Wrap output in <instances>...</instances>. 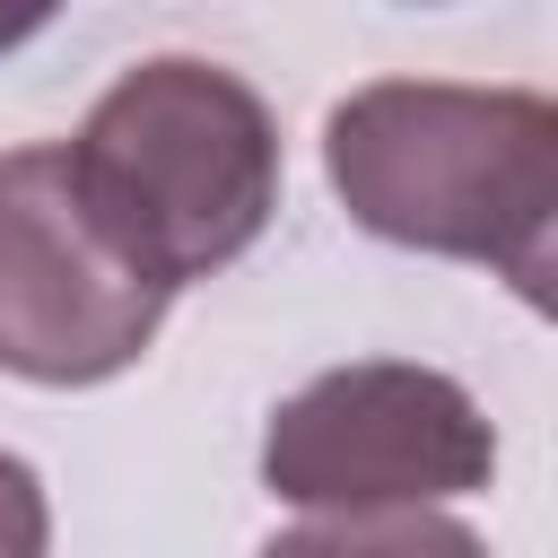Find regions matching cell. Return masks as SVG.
<instances>
[{
    "instance_id": "7",
    "label": "cell",
    "mask_w": 558,
    "mask_h": 558,
    "mask_svg": "<svg viewBox=\"0 0 558 558\" xmlns=\"http://www.w3.org/2000/svg\"><path fill=\"white\" fill-rule=\"evenodd\" d=\"M9 35H26V26H9V17H0V44H9Z\"/></svg>"
},
{
    "instance_id": "4",
    "label": "cell",
    "mask_w": 558,
    "mask_h": 558,
    "mask_svg": "<svg viewBox=\"0 0 558 558\" xmlns=\"http://www.w3.org/2000/svg\"><path fill=\"white\" fill-rule=\"evenodd\" d=\"M166 288H148L87 218L61 140L0 157V375L26 384H105L140 366L166 323Z\"/></svg>"
},
{
    "instance_id": "6",
    "label": "cell",
    "mask_w": 558,
    "mask_h": 558,
    "mask_svg": "<svg viewBox=\"0 0 558 558\" xmlns=\"http://www.w3.org/2000/svg\"><path fill=\"white\" fill-rule=\"evenodd\" d=\"M52 549V506H44V480L35 462H17L0 445V558H44Z\"/></svg>"
},
{
    "instance_id": "5",
    "label": "cell",
    "mask_w": 558,
    "mask_h": 558,
    "mask_svg": "<svg viewBox=\"0 0 558 558\" xmlns=\"http://www.w3.org/2000/svg\"><path fill=\"white\" fill-rule=\"evenodd\" d=\"M262 558H488V541L436 506H401V514H314L279 532Z\"/></svg>"
},
{
    "instance_id": "2",
    "label": "cell",
    "mask_w": 558,
    "mask_h": 558,
    "mask_svg": "<svg viewBox=\"0 0 558 558\" xmlns=\"http://www.w3.org/2000/svg\"><path fill=\"white\" fill-rule=\"evenodd\" d=\"M61 157L96 235L166 296L253 253V235L279 209L270 105L235 70L192 52L122 70L78 122V140H61Z\"/></svg>"
},
{
    "instance_id": "1",
    "label": "cell",
    "mask_w": 558,
    "mask_h": 558,
    "mask_svg": "<svg viewBox=\"0 0 558 558\" xmlns=\"http://www.w3.org/2000/svg\"><path fill=\"white\" fill-rule=\"evenodd\" d=\"M323 174L366 235L480 262L523 305H549L558 105L541 87L366 78L323 113Z\"/></svg>"
},
{
    "instance_id": "3",
    "label": "cell",
    "mask_w": 558,
    "mask_h": 558,
    "mask_svg": "<svg viewBox=\"0 0 558 558\" xmlns=\"http://www.w3.org/2000/svg\"><path fill=\"white\" fill-rule=\"evenodd\" d=\"M497 471V427L445 366L357 357L288 392L262 427V488L305 514H401L471 497Z\"/></svg>"
}]
</instances>
